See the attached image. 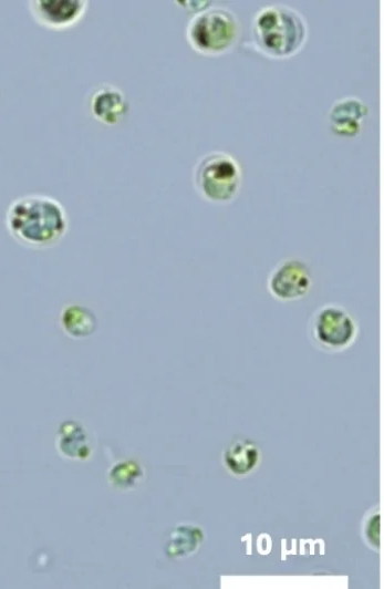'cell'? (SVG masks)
Wrapping results in <instances>:
<instances>
[{"instance_id":"4","label":"cell","mask_w":384,"mask_h":589,"mask_svg":"<svg viewBox=\"0 0 384 589\" xmlns=\"http://www.w3.org/2000/svg\"><path fill=\"white\" fill-rule=\"evenodd\" d=\"M193 183L203 199L214 204H227L240 192L241 167L231 155L225 152H211L197 162Z\"/></svg>"},{"instance_id":"1","label":"cell","mask_w":384,"mask_h":589,"mask_svg":"<svg viewBox=\"0 0 384 589\" xmlns=\"http://www.w3.org/2000/svg\"><path fill=\"white\" fill-rule=\"evenodd\" d=\"M4 226L18 244L30 249H46L66 236L69 215L54 197L29 194L9 204Z\"/></svg>"},{"instance_id":"6","label":"cell","mask_w":384,"mask_h":589,"mask_svg":"<svg viewBox=\"0 0 384 589\" xmlns=\"http://www.w3.org/2000/svg\"><path fill=\"white\" fill-rule=\"evenodd\" d=\"M312 286V270L305 260L298 257L281 259L271 269L266 281L269 294L284 303L305 298Z\"/></svg>"},{"instance_id":"13","label":"cell","mask_w":384,"mask_h":589,"mask_svg":"<svg viewBox=\"0 0 384 589\" xmlns=\"http://www.w3.org/2000/svg\"><path fill=\"white\" fill-rule=\"evenodd\" d=\"M203 539L200 529L193 526H179L172 534L166 547L170 557H184L194 552Z\"/></svg>"},{"instance_id":"14","label":"cell","mask_w":384,"mask_h":589,"mask_svg":"<svg viewBox=\"0 0 384 589\" xmlns=\"http://www.w3.org/2000/svg\"><path fill=\"white\" fill-rule=\"evenodd\" d=\"M142 477L141 465L129 459L115 463L107 474L110 485L117 490L131 489Z\"/></svg>"},{"instance_id":"7","label":"cell","mask_w":384,"mask_h":589,"mask_svg":"<svg viewBox=\"0 0 384 589\" xmlns=\"http://www.w3.org/2000/svg\"><path fill=\"white\" fill-rule=\"evenodd\" d=\"M33 20L52 31H65L85 17L89 1L84 0H33L28 3Z\"/></svg>"},{"instance_id":"8","label":"cell","mask_w":384,"mask_h":589,"mask_svg":"<svg viewBox=\"0 0 384 589\" xmlns=\"http://www.w3.org/2000/svg\"><path fill=\"white\" fill-rule=\"evenodd\" d=\"M89 107L96 121L111 126L122 121L128 110V103L122 90L111 84H102L92 91Z\"/></svg>"},{"instance_id":"12","label":"cell","mask_w":384,"mask_h":589,"mask_svg":"<svg viewBox=\"0 0 384 589\" xmlns=\"http://www.w3.org/2000/svg\"><path fill=\"white\" fill-rule=\"evenodd\" d=\"M257 447L247 441L231 444L225 455L228 468L235 474H246L253 468L258 461Z\"/></svg>"},{"instance_id":"11","label":"cell","mask_w":384,"mask_h":589,"mask_svg":"<svg viewBox=\"0 0 384 589\" xmlns=\"http://www.w3.org/2000/svg\"><path fill=\"white\" fill-rule=\"evenodd\" d=\"M63 331L73 339H83L95 332V314L81 304L66 306L60 317Z\"/></svg>"},{"instance_id":"16","label":"cell","mask_w":384,"mask_h":589,"mask_svg":"<svg viewBox=\"0 0 384 589\" xmlns=\"http://www.w3.org/2000/svg\"><path fill=\"white\" fill-rule=\"evenodd\" d=\"M184 8L190 9L196 13L210 7V1H176Z\"/></svg>"},{"instance_id":"5","label":"cell","mask_w":384,"mask_h":589,"mask_svg":"<svg viewBox=\"0 0 384 589\" xmlns=\"http://www.w3.org/2000/svg\"><path fill=\"white\" fill-rule=\"evenodd\" d=\"M309 338L328 351H339L351 345L359 334V322L343 304L323 303L309 318Z\"/></svg>"},{"instance_id":"15","label":"cell","mask_w":384,"mask_h":589,"mask_svg":"<svg viewBox=\"0 0 384 589\" xmlns=\"http://www.w3.org/2000/svg\"><path fill=\"white\" fill-rule=\"evenodd\" d=\"M367 537L372 544L375 546H378L380 544V515H375L373 518H371L367 529H366Z\"/></svg>"},{"instance_id":"3","label":"cell","mask_w":384,"mask_h":589,"mask_svg":"<svg viewBox=\"0 0 384 589\" xmlns=\"http://www.w3.org/2000/svg\"><path fill=\"white\" fill-rule=\"evenodd\" d=\"M240 35L239 19L225 7H209L196 13L186 27L188 44L205 56H218L231 51Z\"/></svg>"},{"instance_id":"9","label":"cell","mask_w":384,"mask_h":589,"mask_svg":"<svg viewBox=\"0 0 384 589\" xmlns=\"http://www.w3.org/2000/svg\"><path fill=\"white\" fill-rule=\"evenodd\" d=\"M367 113V106L360 99H340L333 103L328 114L331 130L338 136L353 137L360 133Z\"/></svg>"},{"instance_id":"2","label":"cell","mask_w":384,"mask_h":589,"mask_svg":"<svg viewBox=\"0 0 384 589\" xmlns=\"http://www.w3.org/2000/svg\"><path fill=\"white\" fill-rule=\"evenodd\" d=\"M251 34L256 49L264 56L287 59L305 44L308 24L298 10L286 4H272L255 13Z\"/></svg>"},{"instance_id":"10","label":"cell","mask_w":384,"mask_h":589,"mask_svg":"<svg viewBox=\"0 0 384 589\" xmlns=\"http://www.w3.org/2000/svg\"><path fill=\"white\" fill-rule=\"evenodd\" d=\"M55 446L61 456L73 461H86L92 455L90 435L86 428L74 420L60 425Z\"/></svg>"}]
</instances>
